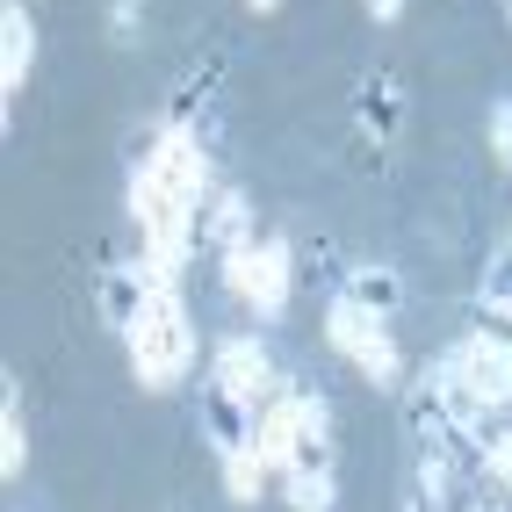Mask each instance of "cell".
Wrapping results in <instances>:
<instances>
[{"mask_svg": "<svg viewBox=\"0 0 512 512\" xmlns=\"http://www.w3.org/2000/svg\"><path fill=\"white\" fill-rule=\"evenodd\" d=\"M130 361H138V383L145 390H166V383H181V375L195 368V325L181 311V296H159L152 303V318L130 332Z\"/></svg>", "mask_w": 512, "mask_h": 512, "instance_id": "1", "label": "cell"}, {"mask_svg": "<svg viewBox=\"0 0 512 512\" xmlns=\"http://www.w3.org/2000/svg\"><path fill=\"white\" fill-rule=\"evenodd\" d=\"M224 282L246 296L260 318H282L289 311V282H296V246H282V238L238 246V253H224Z\"/></svg>", "mask_w": 512, "mask_h": 512, "instance_id": "2", "label": "cell"}, {"mask_svg": "<svg viewBox=\"0 0 512 512\" xmlns=\"http://www.w3.org/2000/svg\"><path fill=\"white\" fill-rule=\"evenodd\" d=\"M152 303H159V289L145 282V267H138V260H109V267L94 275V311H101V325L123 332V339L152 318Z\"/></svg>", "mask_w": 512, "mask_h": 512, "instance_id": "3", "label": "cell"}, {"mask_svg": "<svg viewBox=\"0 0 512 512\" xmlns=\"http://www.w3.org/2000/svg\"><path fill=\"white\" fill-rule=\"evenodd\" d=\"M188 246H210V253H238V246H253V202L246 195H195V210H188Z\"/></svg>", "mask_w": 512, "mask_h": 512, "instance_id": "4", "label": "cell"}, {"mask_svg": "<svg viewBox=\"0 0 512 512\" xmlns=\"http://www.w3.org/2000/svg\"><path fill=\"white\" fill-rule=\"evenodd\" d=\"M202 433H210V448L231 462V455H260V426H253V404L231 397L217 383H202Z\"/></svg>", "mask_w": 512, "mask_h": 512, "instance_id": "5", "label": "cell"}, {"mask_svg": "<svg viewBox=\"0 0 512 512\" xmlns=\"http://www.w3.org/2000/svg\"><path fill=\"white\" fill-rule=\"evenodd\" d=\"M210 383L253 404L267 383H275V361H267V354L253 347V339H224V347H217V361H210Z\"/></svg>", "mask_w": 512, "mask_h": 512, "instance_id": "6", "label": "cell"}, {"mask_svg": "<svg viewBox=\"0 0 512 512\" xmlns=\"http://www.w3.org/2000/svg\"><path fill=\"white\" fill-rule=\"evenodd\" d=\"M354 123H361V138H368V145H390V138H397V123H404V94H397L390 73L354 80Z\"/></svg>", "mask_w": 512, "mask_h": 512, "instance_id": "7", "label": "cell"}, {"mask_svg": "<svg viewBox=\"0 0 512 512\" xmlns=\"http://www.w3.org/2000/svg\"><path fill=\"white\" fill-rule=\"evenodd\" d=\"M339 296L361 303L368 318H397V311H404V275H397L390 260H354V267H347V289H339Z\"/></svg>", "mask_w": 512, "mask_h": 512, "instance_id": "8", "label": "cell"}, {"mask_svg": "<svg viewBox=\"0 0 512 512\" xmlns=\"http://www.w3.org/2000/svg\"><path fill=\"white\" fill-rule=\"evenodd\" d=\"M29 65H37V22H29L22 0H8V8H0V87H8V101L22 94Z\"/></svg>", "mask_w": 512, "mask_h": 512, "instance_id": "9", "label": "cell"}, {"mask_svg": "<svg viewBox=\"0 0 512 512\" xmlns=\"http://www.w3.org/2000/svg\"><path fill=\"white\" fill-rule=\"evenodd\" d=\"M325 332H332V347H339V354H347L354 368H368L375 354H383V347H390V332H383V318H368V311H361V303H347V296H339V303H332V318H325Z\"/></svg>", "mask_w": 512, "mask_h": 512, "instance_id": "10", "label": "cell"}, {"mask_svg": "<svg viewBox=\"0 0 512 512\" xmlns=\"http://www.w3.org/2000/svg\"><path fill=\"white\" fill-rule=\"evenodd\" d=\"M29 462V433H22V412H15V383L0 390V476H22Z\"/></svg>", "mask_w": 512, "mask_h": 512, "instance_id": "11", "label": "cell"}, {"mask_svg": "<svg viewBox=\"0 0 512 512\" xmlns=\"http://www.w3.org/2000/svg\"><path fill=\"white\" fill-rule=\"evenodd\" d=\"M469 339H484V347L512 354V303H476V318H469Z\"/></svg>", "mask_w": 512, "mask_h": 512, "instance_id": "12", "label": "cell"}, {"mask_svg": "<svg viewBox=\"0 0 512 512\" xmlns=\"http://www.w3.org/2000/svg\"><path fill=\"white\" fill-rule=\"evenodd\" d=\"M289 505L296 512H332L339 505V484H332V476H289Z\"/></svg>", "mask_w": 512, "mask_h": 512, "instance_id": "13", "label": "cell"}, {"mask_svg": "<svg viewBox=\"0 0 512 512\" xmlns=\"http://www.w3.org/2000/svg\"><path fill=\"white\" fill-rule=\"evenodd\" d=\"M476 303H512V238L484 260V289H476Z\"/></svg>", "mask_w": 512, "mask_h": 512, "instance_id": "14", "label": "cell"}, {"mask_svg": "<svg viewBox=\"0 0 512 512\" xmlns=\"http://www.w3.org/2000/svg\"><path fill=\"white\" fill-rule=\"evenodd\" d=\"M109 44H138L145 37V0H109Z\"/></svg>", "mask_w": 512, "mask_h": 512, "instance_id": "15", "label": "cell"}, {"mask_svg": "<svg viewBox=\"0 0 512 512\" xmlns=\"http://www.w3.org/2000/svg\"><path fill=\"white\" fill-rule=\"evenodd\" d=\"M224 491H231L238 505H253V498H260V455H231V462H224Z\"/></svg>", "mask_w": 512, "mask_h": 512, "instance_id": "16", "label": "cell"}, {"mask_svg": "<svg viewBox=\"0 0 512 512\" xmlns=\"http://www.w3.org/2000/svg\"><path fill=\"white\" fill-rule=\"evenodd\" d=\"M296 282H332V246L325 238H303L296 246Z\"/></svg>", "mask_w": 512, "mask_h": 512, "instance_id": "17", "label": "cell"}, {"mask_svg": "<svg viewBox=\"0 0 512 512\" xmlns=\"http://www.w3.org/2000/svg\"><path fill=\"white\" fill-rule=\"evenodd\" d=\"M448 484H426V476H419V484H412V498H404V512H448Z\"/></svg>", "mask_w": 512, "mask_h": 512, "instance_id": "18", "label": "cell"}, {"mask_svg": "<svg viewBox=\"0 0 512 512\" xmlns=\"http://www.w3.org/2000/svg\"><path fill=\"white\" fill-rule=\"evenodd\" d=\"M491 152L512 166V101H498V109H491Z\"/></svg>", "mask_w": 512, "mask_h": 512, "instance_id": "19", "label": "cell"}, {"mask_svg": "<svg viewBox=\"0 0 512 512\" xmlns=\"http://www.w3.org/2000/svg\"><path fill=\"white\" fill-rule=\"evenodd\" d=\"M368 15H375V22H397V15H404V0H368Z\"/></svg>", "mask_w": 512, "mask_h": 512, "instance_id": "20", "label": "cell"}, {"mask_svg": "<svg viewBox=\"0 0 512 512\" xmlns=\"http://www.w3.org/2000/svg\"><path fill=\"white\" fill-rule=\"evenodd\" d=\"M246 8H253V15H275V8H282V0H246Z\"/></svg>", "mask_w": 512, "mask_h": 512, "instance_id": "21", "label": "cell"}, {"mask_svg": "<svg viewBox=\"0 0 512 512\" xmlns=\"http://www.w3.org/2000/svg\"><path fill=\"white\" fill-rule=\"evenodd\" d=\"M505 412H512V354H505Z\"/></svg>", "mask_w": 512, "mask_h": 512, "instance_id": "22", "label": "cell"}]
</instances>
